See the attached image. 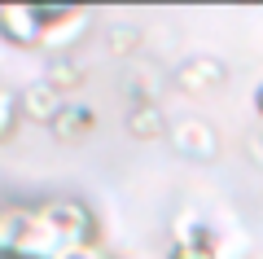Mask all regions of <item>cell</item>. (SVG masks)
Here are the masks:
<instances>
[{
	"instance_id": "2",
	"label": "cell",
	"mask_w": 263,
	"mask_h": 259,
	"mask_svg": "<svg viewBox=\"0 0 263 259\" xmlns=\"http://www.w3.org/2000/svg\"><path fill=\"white\" fill-rule=\"evenodd\" d=\"M92 31V13L62 5V9H44V27H40V48H48L53 57H70V48Z\"/></svg>"
},
{
	"instance_id": "13",
	"label": "cell",
	"mask_w": 263,
	"mask_h": 259,
	"mask_svg": "<svg viewBox=\"0 0 263 259\" xmlns=\"http://www.w3.org/2000/svg\"><path fill=\"white\" fill-rule=\"evenodd\" d=\"M57 259H110V250H105L101 241L92 237V241H79V246H66Z\"/></svg>"
},
{
	"instance_id": "9",
	"label": "cell",
	"mask_w": 263,
	"mask_h": 259,
	"mask_svg": "<svg viewBox=\"0 0 263 259\" xmlns=\"http://www.w3.org/2000/svg\"><path fill=\"white\" fill-rule=\"evenodd\" d=\"M22 220H27V202H0V259L13 255V241H18Z\"/></svg>"
},
{
	"instance_id": "12",
	"label": "cell",
	"mask_w": 263,
	"mask_h": 259,
	"mask_svg": "<svg viewBox=\"0 0 263 259\" xmlns=\"http://www.w3.org/2000/svg\"><path fill=\"white\" fill-rule=\"evenodd\" d=\"M136 44H141V36H136V31H127V27H114V31H110V53H114V57L136 53Z\"/></svg>"
},
{
	"instance_id": "11",
	"label": "cell",
	"mask_w": 263,
	"mask_h": 259,
	"mask_svg": "<svg viewBox=\"0 0 263 259\" xmlns=\"http://www.w3.org/2000/svg\"><path fill=\"white\" fill-rule=\"evenodd\" d=\"M13 123H18V93L0 88V141H9Z\"/></svg>"
},
{
	"instance_id": "1",
	"label": "cell",
	"mask_w": 263,
	"mask_h": 259,
	"mask_svg": "<svg viewBox=\"0 0 263 259\" xmlns=\"http://www.w3.org/2000/svg\"><path fill=\"white\" fill-rule=\"evenodd\" d=\"M35 211L44 215V224L57 233L62 250L97 237V215H92V206H88V202H79V198H40V202H35Z\"/></svg>"
},
{
	"instance_id": "6",
	"label": "cell",
	"mask_w": 263,
	"mask_h": 259,
	"mask_svg": "<svg viewBox=\"0 0 263 259\" xmlns=\"http://www.w3.org/2000/svg\"><path fill=\"white\" fill-rule=\"evenodd\" d=\"M48 128H53V136L62 141V145H84V141L92 136V128H97V110L92 106H79V101H66L62 114H57Z\"/></svg>"
},
{
	"instance_id": "5",
	"label": "cell",
	"mask_w": 263,
	"mask_h": 259,
	"mask_svg": "<svg viewBox=\"0 0 263 259\" xmlns=\"http://www.w3.org/2000/svg\"><path fill=\"white\" fill-rule=\"evenodd\" d=\"M62 106H66V97L57 93V88H48L44 79H35V83H27V88L18 93V119L53 123L57 114H62Z\"/></svg>"
},
{
	"instance_id": "7",
	"label": "cell",
	"mask_w": 263,
	"mask_h": 259,
	"mask_svg": "<svg viewBox=\"0 0 263 259\" xmlns=\"http://www.w3.org/2000/svg\"><path fill=\"white\" fill-rule=\"evenodd\" d=\"M176 83L184 88V93H215L219 83H224V66L215 62V57H193V62H184L176 71Z\"/></svg>"
},
{
	"instance_id": "4",
	"label": "cell",
	"mask_w": 263,
	"mask_h": 259,
	"mask_svg": "<svg viewBox=\"0 0 263 259\" xmlns=\"http://www.w3.org/2000/svg\"><path fill=\"white\" fill-rule=\"evenodd\" d=\"M171 145L184 158H215L219 154V132L206 119H180V123H171Z\"/></svg>"
},
{
	"instance_id": "14",
	"label": "cell",
	"mask_w": 263,
	"mask_h": 259,
	"mask_svg": "<svg viewBox=\"0 0 263 259\" xmlns=\"http://www.w3.org/2000/svg\"><path fill=\"white\" fill-rule=\"evenodd\" d=\"M254 114H259V119H263V83H259V88H254Z\"/></svg>"
},
{
	"instance_id": "8",
	"label": "cell",
	"mask_w": 263,
	"mask_h": 259,
	"mask_svg": "<svg viewBox=\"0 0 263 259\" xmlns=\"http://www.w3.org/2000/svg\"><path fill=\"white\" fill-rule=\"evenodd\" d=\"M127 132L136 141H162L167 136V114H162V106L154 101H132L127 110Z\"/></svg>"
},
{
	"instance_id": "10",
	"label": "cell",
	"mask_w": 263,
	"mask_h": 259,
	"mask_svg": "<svg viewBox=\"0 0 263 259\" xmlns=\"http://www.w3.org/2000/svg\"><path fill=\"white\" fill-rule=\"evenodd\" d=\"M44 83H48V88H57V93L66 97V93H75L79 83H84V71H79L75 57H53V66H48Z\"/></svg>"
},
{
	"instance_id": "3",
	"label": "cell",
	"mask_w": 263,
	"mask_h": 259,
	"mask_svg": "<svg viewBox=\"0 0 263 259\" xmlns=\"http://www.w3.org/2000/svg\"><path fill=\"white\" fill-rule=\"evenodd\" d=\"M40 27H44V9L35 5H0V36L18 48H40Z\"/></svg>"
}]
</instances>
